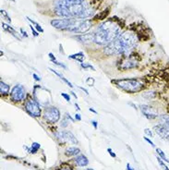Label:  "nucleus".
I'll use <instances>...</instances> for the list:
<instances>
[{
    "instance_id": "obj_29",
    "label": "nucleus",
    "mask_w": 169,
    "mask_h": 170,
    "mask_svg": "<svg viewBox=\"0 0 169 170\" xmlns=\"http://www.w3.org/2000/svg\"><path fill=\"white\" fill-rule=\"evenodd\" d=\"M86 83L88 85H90V86H92L93 84H94V79H92V78H88V79L86 80Z\"/></svg>"
},
{
    "instance_id": "obj_21",
    "label": "nucleus",
    "mask_w": 169,
    "mask_h": 170,
    "mask_svg": "<svg viewBox=\"0 0 169 170\" xmlns=\"http://www.w3.org/2000/svg\"><path fill=\"white\" fill-rule=\"evenodd\" d=\"M160 120H161V123L164 124V126L169 128V116L168 115H162L160 116Z\"/></svg>"
},
{
    "instance_id": "obj_23",
    "label": "nucleus",
    "mask_w": 169,
    "mask_h": 170,
    "mask_svg": "<svg viewBox=\"0 0 169 170\" xmlns=\"http://www.w3.org/2000/svg\"><path fill=\"white\" fill-rule=\"evenodd\" d=\"M108 14H109V9H105L102 13H100V14H98V16H96L95 20H104L106 18V16H107Z\"/></svg>"
},
{
    "instance_id": "obj_46",
    "label": "nucleus",
    "mask_w": 169,
    "mask_h": 170,
    "mask_svg": "<svg viewBox=\"0 0 169 170\" xmlns=\"http://www.w3.org/2000/svg\"><path fill=\"white\" fill-rule=\"evenodd\" d=\"M89 110H90L91 112H92V113H94V114H97V112L94 109H92V108H89Z\"/></svg>"
},
{
    "instance_id": "obj_47",
    "label": "nucleus",
    "mask_w": 169,
    "mask_h": 170,
    "mask_svg": "<svg viewBox=\"0 0 169 170\" xmlns=\"http://www.w3.org/2000/svg\"><path fill=\"white\" fill-rule=\"evenodd\" d=\"M86 170H94V169H92V168H87Z\"/></svg>"
},
{
    "instance_id": "obj_42",
    "label": "nucleus",
    "mask_w": 169,
    "mask_h": 170,
    "mask_svg": "<svg viewBox=\"0 0 169 170\" xmlns=\"http://www.w3.org/2000/svg\"><path fill=\"white\" fill-rule=\"evenodd\" d=\"M21 33H22V34H23V36H25V37H28V34H27V33L24 32V30H22V29H21Z\"/></svg>"
},
{
    "instance_id": "obj_40",
    "label": "nucleus",
    "mask_w": 169,
    "mask_h": 170,
    "mask_svg": "<svg viewBox=\"0 0 169 170\" xmlns=\"http://www.w3.org/2000/svg\"><path fill=\"white\" fill-rule=\"evenodd\" d=\"M79 89H81V90H82V91H84V93H86V94H89V93H88V91H87V90H86L85 88H83V87H81V86H79Z\"/></svg>"
},
{
    "instance_id": "obj_18",
    "label": "nucleus",
    "mask_w": 169,
    "mask_h": 170,
    "mask_svg": "<svg viewBox=\"0 0 169 170\" xmlns=\"http://www.w3.org/2000/svg\"><path fill=\"white\" fill-rule=\"evenodd\" d=\"M2 28L5 30H7V32H8V33H10L13 36H15L17 39H19V40H20V37H19V35H18V33H17V32L16 30L13 29L12 27H10V26H8V25H7V24H5V23H2Z\"/></svg>"
},
{
    "instance_id": "obj_19",
    "label": "nucleus",
    "mask_w": 169,
    "mask_h": 170,
    "mask_svg": "<svg viewBox=\"0 0 169 170\" xmlns=\"http://www.w3.org/2000/svg\"><path fill=\"white\" fill-rule=\"evenodd\" d=\"M49 70H51V71H52L53 73H55L56 76H58V77L60 78V79H61L62 81H63L65 82V83H66L67 85H68V86H69V87H70V88H73V85H72V83H71L70 81H69L68 80H67V79H66V78H65V77H64L63 75H61L60 73L56 72V71L55 70V69H53V68H49Z\"/></svg>"
},
{
    "instance_id": "obj_9",
    "label": "nucleus",
    "mask_w": 169,
    "mask_h": 170,
    "mask_svg": "<svg viewBox=\"0 0 169 170\" xmlns=\"http://www.w3.org/2000/svg\"><path fill=\"white\" fill-rule=\"evenodd\" d=\"M55 137L62 142H69V143H74V144H76L78 142L74 135L70 131H69V130L57 131L55 133Z\"/></svg>"
},
{
    "instance_id": "obj_8",
    "label": "nucleus",
    "mask_w": 169,
    "mask_h": 170,
    "mask_svg": "<svg viewBox=\"0 0 169 170\" xmlns=\"http://www.w3.org/2000/svg\"><path fill=\"white\" fill-rule=\"evenodd\" d=\"M26 90L22 85L17 84L12 88L10 93V100L13 102H21L25 99Z\"/></svg>"
},
{
    "instance_id": "obj_7",
    "label": "nucleus",
    "mask_w": 169,
    "mask_h": 170,
    "mask_svg": "<svg viewBox=\"0 0 169 170\" xmlns=\"http://www.w3.org/2000/svg\"><path fill=\"white\" fill-rule=\"evenodd\" d=\"M25 110L27 113L33 117H39L41 116V108L40 104L35 99H28L25 103Z\"/></svg>"
},
{
    "instance_id": "obj_38",
    "label": "nucleus",
    "mask_w": 169,
    "mask_h": 170,
    "mask_svg": "<svg viewBox=\"0 0 169 170\" xmlns=\"http://www.w3.org/2000/svg\"><path fill=\"white\" fill-rule=\"evenodd\" d=\"M92 124L93 127H94V129H97V125H98V124H97V121H95V120H92Z\"/></svg>"
},
{
    "instance_id": "obj_12",
    "label": "nucleus",
    "mask_w": 169,
    "mask_h": 170,
    "mask_svg": "<svg viewBox=\"0 0 169 170\" xmlns=\"http://www.w3.org/2000/svg\"><path fill=\"white\" fill-rule=\"evenodd\" d=\"M138 66V62L136 59H133L132 56H130V58H128L126 60H124L123 62L120 65L119 68L122 70H127V69H131L134 68Z\"/></svg>"
},
{
    "instance_id": "obj_17",
    "label": "nucleus",
    "mask_w": 169,
    "mask_h": 170,
    "mask_svg": "<svg viewBox=\"0 0 169 170\" xmlns=\"http://www.w3.org/2000/svg\"><path fill=\"white\" fill-rule=\"evenodd\" d=\"M79 40H81L82 43H88V42H93V33H88L83 34V35H79L77 37Z\"/></svg>"
},
{
    "instance_id": "obj_2",
    "label": "nucleus",
    "mask_w": 169,
    "mask_h": 170,
    "mask_svg": "<svg viewBox=\"0 0 169 170\" xmlns=\"http://www.w3.org/2000/svg\"><path fill=\"white\" fill-rule=\"evenodd\" d=\"M138 37L131 32L119 33L115 40L107 45L105 48L106 55H126L134 48L137 45Z\"/></svg>"
},
{
    "instance_id": "obj_24",
    "label": "nucleus",
    "mask_w": 169,
    "mask_h": 170,
    "mask_svg": "<svg viewBox=\"0 0 169 170\" xmlns=\"http://www.w3.org/2000/svg\"><path fill=\"white\" fill-rule=\"evenodd\" d=\"M28 20H29V21H31V22H32L33 25H34V27L35 28H36L37 29V30H38V32H40V33H43V28L41 27V26H40L37 22H35V21L34 20H31L30 18H27Z\"/></svg>"
},
{
    "instance_id": "obj_10",
    "label": "nucleus",
    "mask_w": 169,
    "mask_h": 170,
    "mask_svg": "<svg viewBox=\"0 0 169 170\" xmlns=\"http://www.w3.org/2000/svg\"><path fill=\"white\" fill-rule=\"evenodd\" d=\"M154 131L156 132L160 137L164 140H169V128L164 124H158L154 127Z\"/></svg>"
},
{
    "instance_id": "obj_41",
    "label": "nucleus",
    "mask_w": 169,
    "mask_h": 170,
    "mask_svg": "<svg viewBox=\"0 0 169 170\" xmlns=\"http://www.w3.org/2000/svg\"><path fill=\"white\" fill-rule=\"evenodd\" d=\"M127 170H134V168H132L131 167H130V164H127Z\"/></svg>"
},
{
    "instance_id": "obj_25",
    "label": "nucleus",
    "mask_w": 169,
    "mask_h": 170,
    "mask_svg": "<svg viewBox=\"0 0 169 170\" xmlns=\"http://www.w3.org/2000/svg\"><path fill=\"white\" fill-rule=\"evenodd\" d=\"M157 161H158V163H159V165H161V167L164 169V170H169V168H168V167H167V165H166V164H164V161L161 159V158H160L159 157V156H157Z\"/></svg>"
},
{
    "instance_id": "obj_36",
    "label": "nucleus",
    "mask_w": 169,
    "mask_h": 170,
    "mask_svg": "<svg viewBox=\"0 0 169 170\" xmlns=\"http://www.w3.org/2000/svg\"><path fill=\"white\" fill-rule=\"evenodd\" d=\"M75 119H76L78 121H81V115L78 114V113H77V114L75 115Z\"/></svg>"
},
{
    "instance_id": "obj_14",
    "label": "nucleus",
    "mask_w": 169,
    "mask_h": 170,
    "mask_svg": "<svg viewBox=\"0 0 169 170\" xmlns=\"http://www.w3.org/2000/svg\"><path fill=\"white\" fill-rule=\"evenodd\" d=\"M10 93V85L5 83L3 81H0V93L2 96H6Z\"/></svg>"
},
{
    "instance_id": "obj_3",
    "label": "nucleus",
    "mask_w": 169,
    "mask_h": 170,
    "mask_svg": "<svg viewBox=\"0 0 169 170\" xmlns=\"http://www.w3.org/2000/svg\"><path fill=\"white\" fill-rule=\"evenodd\" d=\"M51 25L57 30L74 33H84L91 29L92 22L89 20L67 18L53 20H51Z\"/></svg>"
},
{
    "instance_id": "obj_33",
    "label": "nucleus",
    "mask_w": 169,
    "mask_h": 170,
    "mask_svg": "<svg viewBox=\"0 0 169 170\" xmlns=\"http://www.w3.org/2000/svg\"><path fill=\"white\" fill-rule=\"evenodd\" d=\"M144 132H145L146 135H148V136L153 137V132L151 131V130H150L149 129H144Z\"/></svg>"
},
{
    "instance_id": "obj_11",
    "label": "nucleus",
    "mask_w": 169,
    "mask_h": 170,
    "mask_svg": "<svg viewBox=\"0 0 169 170\" xmlns=\"http://www.w3.org/2000/svg\"><path fill=\"white\" fill-rule=\"evenodd\" d=\"M140 110L142 114L145 117H147L148 119H154L158 116V114L153 110L152 106H140Z\"/></svg>"
},
{
    "instance_id": "obj_43",
    "label": "nucleus",
    "mask_w": 169,
    "mask_h": 170,
    "mask_svg": "<svg viewBox=\"0 0 169 170\" xmlns=\"http://www.w3.org/2000/svg\"><path fill=\"white\" fill-rule=\"evenodd\" d=\"M128 104H130V106H133V108H134V109H136V110H137V106H135L134 104H132V103H128Z\"/></svg>"
},
{
    "instance_id": "obj_13",
    "label": "nucleus",
    "mask_w": 169,
    "mask_h": 170,
    "mask_svg": "<svg viewBox=\"0 0 169 170\" xmlns=\"http://www.w3.org/2000/svg\"><path fill=\"white\" fill-rule=\"evenodd\" d=\"M74 161L79 167H86V165H88V164H89L88 158L83 154H79V155L76 156V157L74 158Z\"/></svg>"
},
{
    "instance_id": "obj_16",
    "label": "nucleus",
    "mask_w": 169,
    "mask_h": 170,
    "mask_svg": "<svg viewBox=\"0 0 169 170\" xmlns=\"http://www.w3.org/2000/svg\"><path fill=\"white\" fill-rule=\"evenodd\" d=\"M69 58L77 60L79 63H83V60H84V58H85V56H84V54L82 53V52H79V53H77V54L69 56Z\"/></svg>"
},
{
    "instance_id": "obj_30",
    "label": "nucleus",
    "mask_w": 169,
    "mask_h": 170,
    "mask_svg": "<svg viewBox=\"0 0 169 170\" xmlns=\"http://www.w3.org/2000/svg\"><path fill=\"white\" fill-rule=\"evenodd\" d=\"M61 96L64 97L67 102H70V96H69V94L65 93H61Z\"/></svg>"
},
{
    "instance_id": "obj_37",
    "label": "nucleus",
    "mask_w": 169,
    "mask_h": 170,
    "mask_svg": "<svg viewBox=\"0 0 169 170\" xmlns=\"http://www.w3.org/2000/svg\"><path fill=\"white\" fill-rule=\"evenodd\" d=\"M31 29H32V30H33V35L36 37V36H38V33H37V32L36 30H34V28L33 27V26H31Z\"/></svg>"
},
{
    "instance_id": "obj_45",
    "label": "nucleus",
    "mask_w": 169,
    "mask_h": 170,
    "mask_svg": "<svg viewBox=\"0 0 169 170\" xmlns=\"http://www.w3.org/2000/svg\"><path fill=\"white\" fill-rule=\"evenodd\" d=\"M70 93H71V94H72L73 96H74V98H75V99H77V98H78V97H77V95L75 94V93H74V91H70Z\"/></svg>"
},
{
    "instance_id": "obj_34",
    "label": "nucleus",
    "mask_w": 169,
    "mask_h": 170,
    "mask_svg": "<svg viewBox=\"0 0 169 170\" xmlns=\"http://www.w3.org/2000/svg\"><path fill=\"white\" fill-rule=\"evenodd\" d=\"M143 139H144V140H145L146 142H147L148 143H149V144H151V145H152L153 147H155V144H154V143H153V142L152 141L150 140V139H148L147 137H144Z\"/></svg>"
},
{
    "instance_id": "obj_20",
    "label": "nucleus",
    "mask_w": 169,
    "mask_h": 170,
    "mask_svg": "<svg viewBox=\"0 0 169 170\" xmlns=\"http://www.w3.org/2000/svg\"><path fill=\"white\" fill-rule=\"evenodd\" d=\"M40 147H41V145H40L38 142H33V144H32V146H31L30 149H29V148H27V147H25V146H24V149H27L30 154H35V152H36L40 149Z\"/></svg>"
},
{
    "instance_id": "obj_26",
    "label": "nucleus",
    "mask_w": 169,
    "mask_h": 170,
    "mask_svg": "<svg viewBox=\"0 0 169 170\" xmlns=\"http://www.w3.org/2000/svg\"><path fill=\"white\" fill-rule=\"evenodd\" d=\"M81 68H84V69L91 68V69H92V70H95V68H93V67L92 66V65H90V64H87V63H81Z\"/></svg>"
},
{
    "instance_id": "obj_44",
    "label": "nucleus",
    "mask_w": 169,
    "mask_h": 170,
    "mask_svg": "<svg viewBox=\"0 0 169 170\" xmlns=\"http://www.w3.org/2000/svg\"><path fill=\"white\" fill-rule=\"evenodd\" d=\"M75 106H76V109H77L78 111H79V110H81V108H79V104H78L77 103H76V104H75Z\"/></svg>"
},
{
    "instance_id": "obj_4",
    "label": "nucleus",
    "mask_w": 169,
    "mask_h": 170,
    "mask_svg": "<svg viewBox=\"0 0 169 170\" xmlns=\"http://www.w3.org/2000/svg\"><path fill=\"white\" fill-rule=\"evenodd\" d=\"M119 26L113 20L101 24L93 33V42L99 45H107L119 35Z\"/></svg>"
},
{
    "instance_id": "obj_5",
    "label": "nucleus",
    "mask_w": 169,
    "mask_h": 170,
    "mask_svg": "<svg viewBox=\"0 0 169 170\" xmlns=\"http://www.w3.org/2000/svg\"><path fill=\"white\" fill-rule=\"evenodd\" d=\"M113 83L120 90L128 93H136L144 89V82L140 79H119L113 80Z\"/></svg>"
},
{
    "instance_id": "obj_15",
    "label": "nucleus",
    "mask_w": 169,
    "mask_h": 170,
    "mask_svg": "<svg viewBox=\"0 0 169 170\" xmlns=\"http://www.w3.org/2000/svg\"><path fill=\"white\" fill-rule=\"evenodd\" d=\"M81 152V150L77 147H69L65 151V154L67 156H75Z\"/></svg>"
},
{
    "instance_id": "obj_35",
    "label": "nucleus",
    "mask_w": 169,
    "mask_h": 170,
    "mask_svg": "<svg viewBox=\"0 0 169 170\" xmlns=\"http://www.w3.org/2000/svg\"><path fill=\"white\" fill-rule=\"evenodd\" d=\"M33 77L34 78V80H35V81H41V78H40V77L37 75V74L33 73Z\"/></svg>"
},
{
    "instance_id": "obj_48",
    "label": "nucleus",
    "mask_w": 169,
    "mask_h": 170,
    "mask_svg": "<svg viewBox=\"0 0 169 170\" xmlns=\"http://www.w3.org/2000/svg\"><path fill=\"white\" fill-rule=\"evenodd\" d=\"M12 1H15V0H12Z\"/></svg>"
},
{
    "instance_id": "obj_28",
    "label": "nucleus",
    "mask_w": 169,
    "mask_h": 170,
    "mask_svg": "<svg viewBox=\"0 0 169 170\" xmlns=\"http://www.w3.org/2000/svg\"><path fill=\"white\" fill-rule=\"evenodd\" d=\"M52 62L54 63L55 65H56V66H58V67H60V68H63L67 69V66H66V65H64L63 63H60V62H58V61H56V60L52 61Z\"/></svg>"
},
{
    "instance_id": "obj_1",
    "label": "nucleus",
    "mask_w": 169,
    "mask_h": 170,
    "mask_svg": "<svg viewBox=\"0 0 169 170\" xmlns=\"http://www.w3.org/2000/svg\"><path fill=\"white\" fill-rule=\"evenodd\" d=\"M55 12L66 18L84 20L93 14V10L85 0H56Z\"/></svg>"
},
{
    "instance_id": "obj_22",
    "label": "nucleus",
    "mask_w": 169,
    "mask_h": 170,
    "mask_svg": "<svg viewBox=\"0 0 169 170\" xmlns=\"http://www.w3.org/2000/svg\"><path fill=\"white\" fill-rule=\"evenodd\" d=\"M156 152L158 154V155H159V157L161 158L163 161H164V162H169V160L166 158V154H164V152L160 149V148H156Z\"/></svg>"
},
{
    "instance_id": "obj_31",
    "label": "nucleus",
    "mask_w": 169,
    "mask_h": 170,
    "mask_svg": "<svg viewBox=\"0 0 169 170\" xmlns=\"http://www.w3.org/2000/svg\"><path fill=\"white\" fill-rule=\"evenodd\" d=\"M107 152H108V154H110L111 157H113V158H115V157H117V155H115V154L112 151V149H110V148H108V149H107Z\"/></svg>"
},
{
    "instance_id": "obj_6",
    "label": "nucleus",
    "mask_w": 169,
    "mask_h": 170,
    "mask_svg": "<svg viewBox=\"0 0 169 170\" xmlns=\"http://www.w3.org/2000/svg\"><path fill=\"white\" fill-rule=\"evenodd\" d=\"M43 119L47 123H56L60 119V112L55 106H46L44 108Z\"/></svg>"
},
{
    "instance_id": "obj_32",
    "label": "nucleus",
    "mask_w": 169,
    "mask_h": 170,
    "mask_svg": "<svg viewBox=\"0 0 169 170\" xmlns=\"http://www.w3.org/2000/svg\"><path fill=\"white\" fill-rule=\"evenodd\" d=\"M1 14H2V15H3L4 17H5V18H6V19H7V20L8 21H11L10 18V17H8V15L7 14V13H6V11H5V10H3V9H2V10H1Z\"/></svg>"
},
{
    "instance_id": "obj_39",
    "label": "nucleus",
    "mask_w": 169,
    "mask_h": 170,
    "mask_svg": "<svg viewBox=\"0 0 169 170\" xmlns=\"http://www.w3.org/2000/svg\"><path fill=\"white\" fill-rule=\"evenodd\" d=\"M66 116L68 117V119H69V120H70L71 122H74V119H72V117L70 116V115L69 114V113H67V114H66Z\"/></svg>"
},
{
    "instance_id": "obj_27",
    "label": "nucleus",
    "mask_w": 169,
    "mask_h": 170,
    "mask_svg": "<svg viewBox=\"0 0 169 170\" xmlns=\"http://www.w3.org/2000/svg\"><path fill=\"white\" fill-rule=\"evenodd\" d=\"M69 119H68V117H65V119L62 120V122H61V127L62 128H66V127H68V125H69Z\"/></svg>"
}]
</instances>
